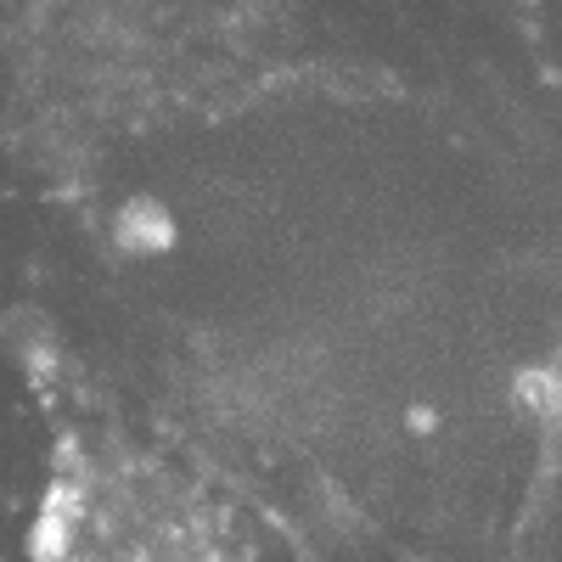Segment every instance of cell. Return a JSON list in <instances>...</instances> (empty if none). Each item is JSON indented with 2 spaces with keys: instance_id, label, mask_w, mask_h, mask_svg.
Listing matches in <instances>:
<instances>
[{
  "instance_id": "1",
  "label": "cell",
  "mask_w": 562,
  "mask_h": 562,
  "mask_svg": "<svg viewBox=\"0 0 562 562\" xmlns=\"http://www.w3.org/2000/svg\"><path fill=\"white\" fill-rule=\"evenodd\" d=\"M29 562H237L220 501L164 450L79 428L52 450Z\"/></svg>"
}]
</instances>
